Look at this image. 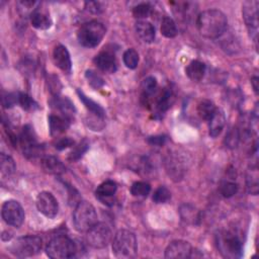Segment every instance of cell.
Segmentation results:
<instances>
[{
	"label": "cell",
	"mask_w": 259,
	"mask_h": 259,
	"mask_svg": "<svg viewBox=\"0 0 259 259\" xmlns=\"http://www.w3.org/2000/svg\"><path fill=\"white\" fill-rule=\"evenodd\" d=\"M157 80L155 77H147L144 81H143V84H142V89L144 91V95L146 96V98H148L150 95L154 94L156 89H157Z\"/></svg>",
	"instance_id": "cell-40"
},
{
	"label": "cell",
	"mask_w": 259,
	"mask_h": 259,
	"mask_svg": "<svg viewBox=\"0 0 259 259\" xmlns=\"http://www.w3.org/2000/svg\"><path fill=\"white\" fill-rule=\"evenodd\" d=\"M97 223V213L94 206L85 200L79 201L73 212V224L80 233H85Z\"/></svg>",
	"instance_id": "cell-5"
},
{
	"label": "cell",
	"mask_w": 259,
	"mask_h": 259,
	"mask_svg": "<svg viewBox=\"0 0 259 259\" xmlns=\"http://www.w3.org/2000/svg\"><path fill=\"white\" fill-rule=\"evenodd\" d=\"M152 7L149 3H140L133 8V15L136 18H147L151 15Z\"/></svg>",
	"instance_id": "cell-38"
},
{
	"label": "cell",
	"mask_w": 259,
	"mask_h": 259,
	"mask_svg": "<svg viewBox=\"0 0 259 259\" xmlns=\"http://www.w3.org/2000/svg\"><path fill=\"white\" fill-rule=\"evenodd\" d=\"M86 233L87 243L95 249H102L106 247L112 237L110 228L104 223H96Z\"/></svg>",
	"instance_id": "cell-8"
},
{
	"label": "cell",
	"mask_w": 259,
	"mask_h": 259,
	"mask_svg": "<svg viewBox=\"0 0 259 259\" xmlns=\"http://www.w3.org/2000/svg\"><path fill=\"white\" fill-rule=\"evenodd\" d=\"M172 98H173L172 91L168 88H165L161 93L158 94L157 98L155 99L154 105H155L156 111L158 113H163L166 110H168L169 107L171 106Z\"/></svg>",
	"instance_id": "cell-25"
},
{
	"label": "cell",
	"mask_w": 259,
	"mask_h": 259,
	"mask_svg": "<svg viewBox=\"0 0 259 259\" xmlns=\"http://www.w3.org/2000/svg\"><path fill=\"white\" fill-rule=\"evenodd\" d=\"M78 251L76 243L67 236L53 238L46 247L47 255L52 259H68L76 255Z\"/></svg>",
	"instance_id": "cell-3"
},
{
	"label": "cell",
	"mask_w": 259,
	"mask_h": 259,
	"mask_svg": "<svg viewBox=\"0 0 259 259\" xmlns=\"http://www.w3.org/2000/svg\"><path fill=\"white\" fill-rule=\"evenodd\" d=\"M94 64L101 71L106 73H114L116 71V59L111 51L104 50L97 54L94 58Z\"/></svg>",
	"instance_id": "cell-15"
},
{
	"label": "cell",
	"mask_w": 259,
	"mask_h": 259,
	"mask_svg": "<svg viewBox=\"0 0 259 259\" xmlns=\"http://www.w3.org/2000/svg\"><path fill=\"white\" fill-rule=\"evenodd\" d=\"M69 124H70V120L65 118L62 115L51 114L49 116L50 133L53 137H57L63 134L69 127Z\"/></svg>",
	"instance_id": "cell-20"
},
{
	"label": "cell",
	"mask_w": 259,
	"mask_h": 259,
	"mask_svg": "<svg viewBox=\"0 0 259 259\" xmlns=\"http://www.w3.org/2000/svg\"><path fill=\"white\" fill-rule=\"evenodd\" d=\"M237 191H238V185L232 181H224L220 186V192L226 198L232 197L237 193Z\"/></svg>",
	"instance_id": "cell-39"
},
{
	"label": "cell",
	"mask_w": 259,
	"mask_h": 259,
	"mask_svg": "<svg viewBox=\"0 0 259 259\" xmlns=\"http://www.w3.org/2000/svg\"><path fill=\"white\" fill-rule=\"evenodd\" d=\"M1 214L3 221L11 227L19 228L24 221V210L21 204L13 199L6 200L2 204Z\"/></svg>",
	"instance_id": "cell-9"
},
{
	"label": "cell",
	"mask_w": 259,
	"mask_h": 259,
	"mask_svg": "<svg viewBox=\"0 0 259 259\" xmlns=\"http://www.w3.org/2000/svg\"><path fill=\"white\" fill-rule=\"evenodd\" d=\"M18 104L27 111L35 110L38 108V104L26 93H18Z\"/></svg>",
	"instance_id": "cell-33"
},
{
	"label": "cell",
	"mask_w": 259,
	"mask_h": 259,
	"mask_svg": "<svg viewBox=\"0 0 259 259\" xmlns=\"http://www.w3.org/2000/svg\"><path fill=\"white\" fill-rule=\"evenodd\" d=\"M138 243L136 235L128 230H119L112 240V253L116 258L131 259L137 254Z\"/></svg>",
	"instance_id": "cell-2"
},
{
	"label": "cell",
	"mask_w": 259,
	"mask_h": 259,
	"mask_svg": "<svg viewBox=\"0 0 259 259\" xmlns=\"http://www.w3.org/2000/svg\"><path fill=\"white\" fill-rule=\"evenodd\" d=\"M42 169L50 174L60 175L65 172L64 164L54 156H46L41 159Z\"/></svg>",
	"instance_id": "cell-21"
},
{
	"label": "cell",
	"mask_w": 259,
	"mask_h": 259,
	"mask_svg": "<svg viewBox=\"0 0 259 259\" xmlns=\"http://www.w3.org/2000/svg\"><path fill=\"white\" fill-rule=\"evenodd\" d=\"M191 245L183 240H176L171 242L165 249V258L167 259H184L191 258Z\"/></svg>",
	"instance_id": "cell-13"
},
{
	"label": "cell",
	"mask_w": 259,
	"mask_h": 259,
	"mask_svg": "<svg viewBox=\"0 0 259 259\" xmlns=\"http://www.w3.org/2000/svg\"><path fill=\"white\" fill-rule=\"evenodd\" d=\"M77 93H78V96L80 98V100L83 102V104L85 105V107L94 115L96 116H99L101 118L104 117V109L98 104L96 103L95 101H93L92 99H90L89 97H87L82 91L80 90H77Z\"/></svg>",
	"instance_id": "cell-26"
},
{
	"label": "cell",
	"mask_w": 259,
	"mask_h": 259,
	"mask_svg": "<svg viewBox=\"0 0 259 259\" xmlns=\"http://www.w3.org/2000/svg\"><path fill=\"white\" fill-rule=\"evenodd\" d=\"M179 214L183 222L190 225L198 224L200 220V212L191 204H182L179 207Z\"/></svg>",
	"instance_id": "cell-22"
},
{
	"label": "cell",
	"mask_w": 259,
	"mask_h": 259,
	"mask_svg": "<svg viewBox=\"0 0 259 259\" xmlns=\"http://www.w3.org/2000/svg\"><path fill=\"white\" fill-rule=\"evenodd\" d=\"M85 7L86 9L93 13V14H98L100 12L103 11V6L100 2H96V1H90V2H86L85 3Z\"/></svg>",
	"instance_id": "cell-45"
},
{
	"label": "cell",
	"mask_w": 259,
	"mask_h": 259,
	"mask_svg": "<svg viewBox=\"0 0 259 259\" xmlns=\"http://www.w3.org/2000/svg\"><path fill=\"white\" fill-rule=\"evenodd\" d=\"M73 145H74V141L72 139H70L68 137H64V138H60L57 140V142L55 143V148L57 150H64Z\"/></svg>",
	"instance_id": "cell-44"
},
{
	"label": "cell",
	"mask_w": 259,
	"mask_h": 259,
	"mask_svg": "<svg viewBox=\"0 0 259 259\" xmlns=\"http://www.w3.org/2000/svg\"><path fill=\"white\" fill-rule=\"evenodd\" d=\"M199 33L207 38H218L222 36L228 27L227 16L218 9H207L202 11L196 20Z\"/></svg>",
	"instance_id": "cell-1"
},
{
	"label": "cell",
	"mask_w": 259,
	"mask_h": 259,
	"mask_svg": "<svg viewBox=\"0 0 259 259\" xmlns=\"http://www.w3.org/2000/svg\"><path fill=\"white\" fill-rule=\"evenodd\" d=\"M36 207L39 212L49 219H53L58 214L59 203L53 193L41 191L36 197Z\"/></svg>",
	"instance_id": "cell-12"
},
{
	"label": "cell",
	"mask_w": 259,
	"mask_h": 259,
	"mask_svg": "<svg viewBox=\"0 0 259 259\" xmlns=\"http://www.w3.org/2000/svg\"><path fill=\"white\" fill-rule=\"evenodd\" d=\"M218 249L224 257L238 258L242 254V243L239 237L231 232L224 231L217 236Z\"/></svg>",
	"instance_id": "cell-7"
},
{
	"label": "cell",
	"mask_w": 259,
	"mask_h": 259,
	"mask_svg": "<svg viewBox=\"0 0 259 259\" xmlns=\"http://www.w3.org/2000/svg\"><path fill=\"white\" fill-rule=\"evenodd\" d=\"M258 6L259 3L256 0L245 1L243 4V18L251 36L256 41L258 31Z\"/></svg>",
	"instance_id": "cell-11"
},
{
	"label": "cell",
	"mask_w": 259,
	"mask_h": 259,
	"mask_svg": "<svg viewBox=\"0 0 259 259\" xmlns=\"http://www.w3.org/2000/svg\"><path fill=\"white\" fill-rule=\"evenodd\" d=\"M42 241L38 236L27 235L16 239V241L9 247V251L16 257L25 258L37 254L40 251Z\"/></svg>",
	"instance_id": "cell-6"
},
{
	"label": "cell",
	"mask_w": 259,
	"mask_h": 259,
	"mask_svg": "<svg viewBox=\"0 0 259 259\" xmlns=\"http://www.w3.org/2000/svg\"><path fill=\"white\" fill-rule=\"evenodd\" d=\"M53 59L58 68H60L65 73H70L72 69V63L70 54L67 48L63 45H58L53 52Z\"/></svg>",
	"instance_id": "cell-16"
},
{
	"label": "cell",
	"mask_w": 259,
	"mask_h": 259,
	"mask_svg": "<svg viewBox=\"0 0 259 259\" xmlns=\"http://www.w3.org/2000/svg\"><path fill=\"white\" fill-rule=\"evenodd\" d=\"M215 110H217V107L214 106V104L207 99L200 101L197 105V113L199 117L204 120H209L210 117L215 112Z\"/></svg>",
	"instance_id": "cell-28"
},
{
	"label": "cell",
	"mask_w": 259,
	"mask_h": 259,
	"mask_svg": "<svg viewBox=\"0 0 259 259\" xmlns=\"http://www.w3.org/2000/svg\"><path fill=\"white\" fill-rule=\"evenodd\" d=\"M1 101H2V105L4 107H12L15 103H18V93H2V97H1Z\"/></svg>",
	"instance_id": "cell-43"
},
{
	"label": "cell",
	"mask_w": 259,
	"mask_h": 259,
	"mask_svg": "<svg viewBox=\"0 0 259 259\" xmlns=\"http://www.w3.org/2000/svg\"><path fill=\"white\" fill-rule=\"evenodd\" d=\"M240 139H241V134H240L239 130L237 127H235V128H232L228 133V135L226 136L225 142H226L227 147H229L231 149H234L238 146V144L240 142Z\"/></svg>",
	"instance_id": "cell-41"
},
{
	"label": "cell",
	"mask_w": 259,
	"mask_h": 259,
	"mask_svg": "<svg viewBox=\"0 0 259 259\" xmlns=\"http://www.w3.org/2000/svg\"><path fill=\"white\" fill-rule=\"evenodd\" d=\"M247 187L251 194L256 195L258 193V174L256 168L249 170L247 175Z\"/></svg>",
	"instance_id": "cell-36"
},
{
	"label": "cell",
	"mask_w": 259,
	"mask_h": 259,
	"mask_svg": "<svg viewBox=\"0 0 259 259\" xmlns=\"http://www.w3.org/2000/svg\"><path fill=\"white\" fill-rule=\"evenodd\" d=\"M160 30H161V33L165 37H168V38L174 37L177 34V26H176L174 20L168 16L163 17Z\"/></svg>",
	"instance_id": "cell-29"
},
{
	"label": "cell",
	"mask_w": 259,
	"mask_h": 259,
	"mask_svg": "<svg viewBox=\"0 0 259 259\" xmlns=\"http://www.w3.org/2000/svg\"><path fill=\"white\" fill-rule=\"evenodd\" d=\"M85 77L88 80L90 86L94 89H99L104 85L103 78L93 70H87L85 72Z\"/></svg>",
	"instance_id": "cell-37"
},
{
	"label": "cell",
	"mask_w": 259,
	"mask_h": 259,
	"mask_svg": "<svg viewBox=\"0 0 259 259\" xmlns=\"http://www.w3.org/2000/svg\"><path fill=\"white\" fill-rule=\"evenodd\" d=\"M37 5H39V2L36 1H19L17 2L18 11L21 15H31L32 12H34L37 9Z\"/></svg>",
	"instance_id": "cell-34"
},
{
	"label": "cell",
	"mask_w": 259,
	"mask_h": 259,
	"mask_svg": "<svg viewBox=\"0 0 259 259\" xmlns=\"http://www.w3.org/2000/svg\"><path fill=\"white\" fill-rule=\"evenodd\" d=\"M185 72L188 78L192 81H200L205 74V65L198 60L191 61L187 65Z\"/></svg>",
	"instance_id": "cell-24"
},
{
	"label": "cell",
	"mask_w": 259,
	"mask_h": 259,
	"mask_svg": "<svg viewBox=\"0 0 259 259\" xmlns=\"http://www.w3.org/2000/svg\"><path fill=\"white\" fill-rule=\"evenodd\" d=\"M29 17L32 26L37 29H48L52 26V19L50 15L47 12L40 11L38 8L32 12Z\"/></svg>",
	"instance_id": "cell-23"
},
{
	"label": "cell",
	"mask_w": 259,
	"mask_h": 259,
	"mask_svg": "<svg viewBox=\"0 0 259 259\" xmlns=\"http://www.w3.org/2000/svg\"><path fill=\"white\" fill-rule=\"evenodd\" d=\"M136 32L138 36L147 44L152 42L155 39L156 32H155V27L153 24L149 21L146 20H138L136 22Z\"/></svg>",
	"instance_id": "cell-18"
},
{
	"label": "cell",
	"mask_w": 259,
	"mask_h": 259,
	"mask_svg": "<svg viewBox=\"0 0 259 259\" xmlns=\"http://www.w3.org/2000/svg\"><path fill=\"white\" fill-rule=\"evenodd\" d=\"M123 64L128 69H136L139 64V54L134 49H128L123 53L122 56Z\"/></svg>",
	"instance_id": "cell-32"
},
{
	"label": "cell",
	"mask_w": 259,
	"mask_h": 259,
	"mask_svg": "<svg viewBox=\"0 0 259 259\" xmlns=\"http://www.w3.org/2000/svg\"><path fill=\"white\" fill-rule=\"evenodd\" d=\"M208 134L211 138H217L223 131L226 123V116L223 110L218 109L208 120Z\"/></svg>",
	"instance_id": "cell-19"
},
{
	"label": "cell",
	"mask_w": 259,
	"mask_h": 259,
	"mask_svg": "<svg viewBox=\"0 0 259 259\" xmlns=\"http://www.w3.org/2000/svg\"><path fill=\"white\" fill-rule=\"evenodd\" d=\"M105 31L104 25L97 20L85 22L78 30V41L83 47L95 48L102 40L105 35Z\"/></svg>",
	"instance_id": "cell-4"
},
{
	"label": "cell",
	"mask_w": 259,
	"mask_h": 259,
	"mask_svg": "<svg viewBox=\"0 0 259 259\" xmlns=\"http://www.w3.org/2000/svg\"><path fill=\"white\" fill-rule=\"evenodd\" d=\"M18 140L23 150V155L33 158L40 154V146L37 144L34 131L30 125L27 124L23 127Z\"/></svg>",
	"instance_id": "cell-10"
},
{
	"label": "cell",
	"mask_w": 259,
	"mask_h": 259,
	"mask_svg": "<svg viewBox=\"0 0 259 259\" xmlns=\"http://www.w3.org/2000/svg\"><path fill=\"white\" fill-rule=\"evenodd\" d=\"M54 105L56 106V108H58L60 110L62 116H64L65 118H67L69 120L72 119L75 109H74L72 102L68 98H62V99L57 98L54 101Z\"/></svg>",
	"instance_id": "cell-27"
},
{
	"label": "cell",
	"mask_w": 259,
	"mask_h": 259,
	"mask_svg": "<svg viewBox=\"0 0 259 259\" xmlns=\"http://www.w3.org/2000/svg\"><path fill=\"white\" fill-rule=\"evenodd\" d=\"M166 141V137L164 136H155V137H149L148 143L154 146H162L164 145Z\"/></svg>",
	"instance_id": "cell-46"
},
{
	"label": "cell",
	"mask_w": 259,
	"mask_h": 259,
	"mask_svg": "<svg viewBox=\"0 0 259 259\" xmlns=\"http://www.w3.org/2000/svg\"><path fill=\"white\" fill-rule=\"evenodd\" d=\"M117 190V185L112 180H106L99 184L95 190V195L98 200H100L103 204L112 205L114 202L113 197Z\"/></svg>",
	"instance_id": "cell-14"
},
{
	"label": "cell",
	"mask_w": 259,
	"mask_h": 259,
	"mask_svg": "<svg viewBox=\"0 0 259 259\" xmlns=\"http://www.w3.org/2000/svg\"><path fill=\"white\" fill-rule=\"evenodd\" d=\"M150 191H151V186L147 182L137 181V182H134L131 186V193L134 196L145 197L150 193Z\"/></svg>",
	"instance_id": "cell-31"
},
{
	"label": "cell",
	"mask_w": 259,
	"mask_h": 259,
	"mask_svg": "<svg viewBox=\"0 0 259 259\" xmlns=\"http://www.w3.org/2000/svg\"><path fill=\"white\" fill-rule=\"evenodd\" d=\"M15 169L16 166L13 159L10 156L2 153L0 155V170L2 176H10L14 173Z\"/></svg>",
	"instance_id": "cell-30"
},
{
	"label": "cell",
	"mask_w": 259,
	"mask_h": 259,
	"mask_svg": "<svg viewBox=\"0 0 259 259\" xmlns=\"http://www.w3.org/2000/svg\"><path fill=\"white\" fill-rule=\"evenodd\" d=\"M89 147V144L87 143L86 140H83L82 142H80L79 145H77L73 150L72 152L70 153L69 155V159L71 161H75V160H78L79 158L82 157V155L87 151Z\"/></svg>",
	"instance_id": "cell-42"
},
{
	"label": "cell",
	"mask_w": 259,
	"mask_h": 259,
	"mask_svg": "<svg viewBox=\"0 0 259 259\" xmlns=\"http://www.w3.org/2000/svg\"><path fill=\"white\" fill-rule=\"evenodd\" d=\"M183 160L180 157L169 155L166 160V169L168 174L174 179V180H180L185 172Z\"/></svg>",
	"instance_id": "cell-17"
},
{
	"label": "cell",
	"mask_w": 259,
	"mask_h": 259,
	"mask_svg": "<svg viewBox=\"0 0 259 259\" xmlns=\"http://www.w3.org/2000/svg\"><path fill=\"white\" fill-rule=\"evenodd\" d=\"M170 197H171L170 190L165 186H159L154 191L152 199L155 203H165L170 199Z\"/></svg>",
	"instance_id": "cell-35"
},
{
	"label": "cell",
	"mask_w": 259,
	"mask_h": 259,
	"mask_svg": "<svg viewBox=\"0 0 259 259\" xmlns=\"http://www.w3.org/2000/svg\"><path fill=\"white\" fill-rule=\"evenodd\" d=\"M258 83H259L258 77H253V78L251 79V85H252L253 90H254V92H255L256 94H258V88H259Z\"/></svg>",
	"instance_id": "cell-47"
}]
</instances>
